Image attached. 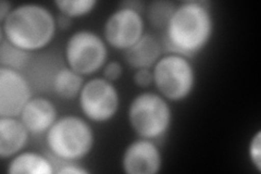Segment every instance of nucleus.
Segmentation results:
<instances>
[{
	"mask_svg": "<svg viewBox=\"0 0 261 174\" xmlns=\"http://www.w3.org/2000/svg\"><path fill=\"white\" fill-rule=\"evenodd\" d=\"M215 18L206 2H184L175 7L167 24L163 47L168 53L193 58L205 49L215 34Z\"/></svg>",
	"mask_w": 261,
	"mask_h": 174,
	"instance_id": "nucleus-1",
	"label": "nucleus"
},
{
	"mask_svg": "<svg viewBox=\"0 0 261 174\" xmlns=\"http://www.w3.org/2000/svg\"><path fill=\"white\" fill-rule=\"evenodd\" d=\"M58 30L55 14L40 4L28 3L13 7L0 23V39L29 53L43 51L53 43Z\"/></svg>",
	"mask_w": 261,
	"mask_h": 174,
	"instance_id": "nucleus-2",
	"label": "nucleus"
},
{
	"mask_svg": "<svg viewBox=\"0 0 261 174\" xmlns=\"http://www.w3.org/2000/svg\"><path fill=\"white\" fill-rule=\"evenodd\" d=\"M45 143L49 154L59 162H80L94 151L96 135L88 120L65 114L48 130Z\"/></svg>",
	"mask_w": 261,
	"mask_h": 174,
	"instance_id": "nucleus-3",
	"label": "nucleus"
},
{
	"mask_svg": "<svg viewBox=\"0 0 261 174\" xmlns=\"http://www.w3.org/2000/svg\"><path fill=\"white\" fill-rule=\"evenodd\" d=\"M127 121L138 137L154 140L169 132L173 122V110L170 102L159 93L143 92L129 103Z\"/></svg>",
	"mask_w": 261,
	"mask_h": 174,
	"instance_id": "nucleus-4",
	"label": "nucleus"
},
{
	"mask_svg": "<svg viewBox=\"0 0 261 174\" xmlns=\"http://www.w3.org/2000/svg\"><path fill=\"white\" fill-rule=\"evenodd\" d=\"M152 73L157 93L169 102H184L194 92L197 77L190 58L171 53L162 55Z\"/></svg>",
	"mask_w": 261,
	"mask_h": 174,
	"instance_id": "nucleus-5",
	"label": "nucleus"
},
{
	"mask_svg": "<svg viewBox=\"0 0 261 174\" xmlns=\"http://www.w3.org/2000/svg\"><path fill=\"white\" fill-rule=\"evenodd\" d=\"M108 45L103 37L91 30L73 33L64 46L67 67L83 77H89L102 70L108 62Z\"/></svg>",
	"mask_w": 261,
	"mask_h": 174,
	"instance_id": "nucleus-6",
	"label": "nucleus"
},
{
	"mask_svg": "<svg viewBox=\"0 0 261 174\" xmlns=\"http://www.w3.org/2000/svg\"><path fill=\"white\" fill-rule=\"evenodd\" d=\"M77 99L85 119L97 124L111 121L121 105L120 93L114 83L103 78L87 80Z\"/></svg>",
	"mask_w": 261,
	"mask_h": 174,
	"instance_id": "nucleus-7",
	"label": "nucleus"
},
{
	"mask_svg": "<svg viewBox=\"0 0 261 174\" xmlns=\"http://www.w3.org/2000/svg\"><path fill=\"white\" fill-rule=\"evenodd\" d=\"M143 14L120 5L111 12L103 24V39L116 51L125 52L145 34Z\"/></svg>",
	"mask_w": 261,
	"mask_h": 174,
	"instance_id": "nucleus-8",
	"label": "nucleus"
},
{
	"mask_svg": "<svg viewBox=\"0 0 261 174\" xmlns=\"http://www.w3.org/2000/svg\"><path fill=\"white\" fill-rule=\"evenodd\" d=\"M32 97L30 82L21 71L0 68V117L19 118Z\"/></svg>",
	"mask_w": 261,
	"mask_h": 174,
	"instance_id": "nucleus-9",
	"label": "nucleus"
},
{
	"mask_svg": "<svg viewBox=\"0 0 261 174\" xmlns=\"http://www.w3.org/2000/svg\"><path fill=\"white\" fill-rule=\"evenodd\" d=\"M121 167L126 174H158L163 167L162 153L153 140L138 137L125 147Z\"/></svg>",
	"mask_w": 261,
	"mask_h": 174,
	"instance_id": "nucleus-10",
	"label": "nucleus"
},
{
	"mask_svg": "<svg viewBox=\"0 0 261 174\" xmlns=\"http://www.w3.org/2000/svg\"><path fill=\"white\" fill-rule=\"evenodd\" d=\"M20 120L30 131L31 135H45L58 120V109L50 99L33 96L23 108Z\"/></svg>",
	"mask_w": 261,
	"mask_h": 174,
	"instance_id": "nucleus-11",
	"label": "nucleus"
},
{
	"mask_svg": "<svg viewBox=\"0 0 261 174\" xmlns=\"http://www.w3.org/2000/svg\"><path fill=\"white\" fill-rule=\"evenodd\" d=\"M30 131L20 118L0 117V158L10 160L23 152L30 138Z\"/></svg>",
	"mask_w": 261,
	"mask_h": 174,
	"instance_id": "nucleus-12",
	"label": "nucleus"
},
{
	"mask_svg": "<svg viewBox=\"0 0 261 174\" xmlns=\"http://www.w3.org/2000/svg\"><path fill=\"white\" fill-rule=\"evenodd\" d=\"M163 45L149 33H145L141 39L124 52V60L134 70L152 69L162 57Z\"/></svg>",
	"mask_w": 261,
	"mask_h": 174,
	"instance_id": "nucleus-13",
	"label": "nucleus"
},
{
	"mask_svg": "<svg viewBox=\"0 0 261 174\" xmlns=\"http://www.w3.org/2000/svg\"><path fill=\"white\" fill-rule=\"evenodd\" d=\"M7 173L10 174H54V162L43 154L23 151L9 160Z\"/></svg>",
	"mask_w": 261,
	"mask_h": 174,
	"instance_id": "nucleus-14",
	"label": "nucleus"
},
{
	"mask_svg": "<svg viewBox=\"0 0 261 174\" xmlns=\"http://www.w3.org/2000/svg\"><path fill=\"white\" fill-rule=\"evenodd\" d=\"M83 76L73 71L69 67H64L57 71L51 79L54 93L65 101H72L79 97L83 85L85 84Z\"/></svg>",
	"mask_w": 261,
	"mask_h": 174,
	"instance_id": "nucleus-15",
	"label": "nucleus"
},
{
	"mask_svg": "<svg viewBox=\"0 0 261 174\" xmlns=\"http://www.w3.org/2000/svg\"><path fill=\"white\" fill-rule=\"evenodd\" d=\"M32 54L12 45L5 38L0 39V68L21 71L31 61Z\"/></svg>",
	"mask_w": 261,
	"mask_h": 174,
	"instance_id": "nucleus-16",
	"label": "nucleus"
},
{
	"mask_svg": "<svg viewBox=\"0 0 261 174\" xmlns=\"http://www.w3.org/2000/svg\"><path fill=\"white\" fill-rule=\"evenodd\" d=\"M175 7L176 4L172 2L156 0L149 3L146 8V16L150 27L156 30H165Z\"/></svg>",
	"mask_w": 261,
	"mask_h": 174,
	"instance_id": "nucleus-17",
	"label": "nucleus"
},
{
	"mask_svg": "<svg viewBox=\"0 0 261 174\" xmlns=\"http://www.w3.org/2000/svg\"><path fill=\"white\" fill-rule=\"evenodd\" d=\"M54 4L60 14L74 20L93 12L98 2L96 0H56Z\"/></svg>",
	"mask_w": 261,
	"mask_h": 174,
	"instance_id": "nucleus-18",
	"label": "nucleus"
},
{
	"mask_svg": "<svg viewBox=\"0 0 261 174\" xmlns=\"http://www.w3.org/2000/svg\"><path fill=\"white\" fill-rule=\"evenodd\" d=\"M248 158L252 167L258 173L261 172V132H256V134L250 138L248 144Z\"/></svg>",
	"mask_w": 261,
	"mask_h": 174,
	"instance_id": "nucleus-19",
	"label": "nucleus"
},
{
	"mask_svg": "<svg viewBox=\"0 0 261 174\" xmlns=\"http://www.w3.org/2000/svg\"><path fill=\"white\" fill-rule=\"evenodd\" d=\"M102 78L111 83L118 82L123 76V65L120 61H108L102 68Z\"/></svg>",
	"mask_w": 261,
	"mask_h": 174,
	"instance_id": "nucleus-20",
	"label": "nucleus"
},
{
	"mask_svg": "<svg viewBox=\"0 0 261 174\" xmlns=\"http://www.w3.org/2000/svg\"><path fill=\"white\" fill-rule=\"evenodd\" d=\"M134 84L142 89H146L153 85L152 69H138L135 70L133 76Z\"/></svg>",
	"mask_w": 261,
	"mask_h": 174,
	"instance_id": "nucleus-21",
	"label": "nucleus"
},
{
	"mask_svg": "<svg viewBox=\"0 0 261 174\" xmlns=\"http://www.w3.org/2000/svg\"><path fill=\"white\" fill-rule=\"evenodd\" d=\"M91 171L82 167L79 162H59L56 174H89Z\"/></svg>",
	"mask_w": 261,
	"mask_h": 174,
	"instance_id": "nucleus-22",
	"label": "nucleus"
},
{
	"mask_svg": "<svg viewBox=\"0 0 261 174\" xmlns=\"http://www.w3.org/2000/svg\"><path fill=\"white\" fill-rule=\"evenodd\" d=\"M12 9L13 6L11 3L6 2V0H3V2L0 3V23L6 20L7 16L12 11Z\"/></svg>",
	"mask_w": 261,
	"mask_h": 174,
	"instance_id": "nucleus-23",
	"label": "nucleus"
},
{
	"mask_svg": "<svg viewBox=\"0 0 261 174\" xmlns=\"http://www.w3.org/2000/svg\"><path fill=\"white\" fill-rule=\"evenodd\" d=\"M56 20H57V27L61 30H68L72 23V20L70 18H68V16H65L63 14H60V13L58 16H57Z\"/></svg>",
	"mask_w": 261,
	"mask_h": 174,
	"instance_id": "nucleus-24",
	"label": "nucleus"
},
{
	"mask_svg": "<svg viewBox=\"0 0 261 174\" xmlns=\"http://www.w3.org/2000/svg\"><path fill=\"white\" fill-rule=\"evenodd\" d=\"M121 5H123L125 7L130 8V9L136 10L138 12H143L145 10V4L143 2H135V0H130V2H124Z\"/></svg>",
	"mask_w": 261,
	"mask_h": 174,
	"instance_id": "nucleus-25",
	"label": "nucleus"
}]
</instances>
